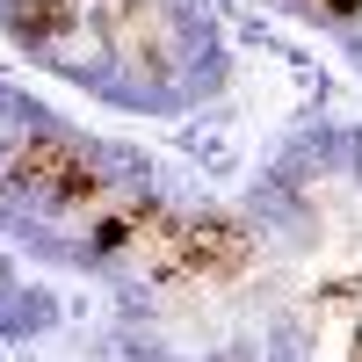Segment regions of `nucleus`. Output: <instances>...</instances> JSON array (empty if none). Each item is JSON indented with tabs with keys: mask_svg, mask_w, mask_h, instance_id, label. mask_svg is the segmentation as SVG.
Here are the masks:
<instances>
[{
	"mask_svg": "<svg viewBox=\"0 0 362 362\" xmlns=\"http://www.w3.org/2000/svg\"><path fill=\"white\" fill-rule=\"evenodd\" d=\"M276 8L305 15V22H326V29H348V22L362 15V0H276Z\"/></svg>",
	"mask_w": 362,
	"mask_h": 362,
	"instance_id": "obj_3",
	"label": "nucleus"
},
{
	"mask_svg": "<svg viewBox=\"0 0 362 362\" xmlns=\"http://www.w3.org/2000/svg\"><path fill=\"white\" fill-rule=\"evenodd\" d=\"M0 232L66 268H124L167 239V210L131 153L0 80Z\"/></svg>",
	"mask_w": 362,
	"mask_h": 362,
	"instance_id": "obj_1",
	"label": "nucleus"
},
{
	"mask_svg": "<svg viewBox=\"0 0 362 362\" xmlns=\"http://www.w3.org/2000/svg\"><path fill=\"white\" fill-rule=\"evenodd\" d=\"M0 29L29 66L138 116H189L225 80L203 0H0Z\"/></svg>",
	"mask_w": 362,
	"mask_h": 362,
	"instance_id": "obj_2",
	"label": "nucleus"
}]
</instances>
